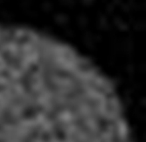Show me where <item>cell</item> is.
Here are the masks:
<instances>
[{
  "instance_id": "6da1fadb",
  "label": "cell",
  "mask_w": 146,
  "mask_h": 142,
  "mask_svg": "<svg viewBox=\"0 0 146 142\" xmlns=\"http://www.w3.org/2000/svg\"><path fill=\"white\" fill-rule=\"evenodd\" d=\"M0 142H136L110 77L59 38L0 24Z\"/></svg>"
}]
</instances>
